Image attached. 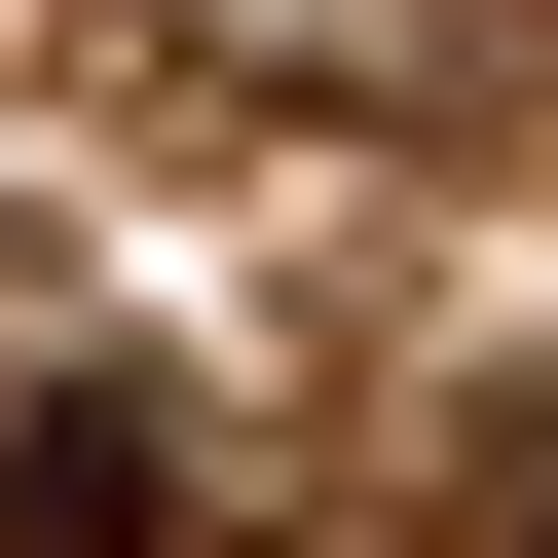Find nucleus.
I'll use <instances>...</instances> for the list:
<instances>
[{
	"mask_svg": "<svg viewBox=\"0 0 558 558\" xmlns=\"http://www.w3.org/2000/svg\"><path fill=\"white\" fill-rule=\"evenodd\" d=\"M0 558H186V410L149 373H38L0 410Z\"/></svg>",
	"mask_w": 558,
	"mask_h": 558,
	"instance_id": "obj_1",
	"label": "nucleus"
}]
</instances>
